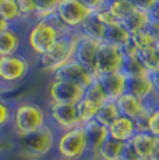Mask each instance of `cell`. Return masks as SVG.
I'll return each mask as SVG.
<instances>
[{
    "mask_svg": "<svg viewBox=\"0 0 159 160\" xmlns=\"http://www.w3.org/2000/svg\"><path fill=\"white\" fill-rule=\"evenodd\" d=\"M148 20L149 22H154L159 25V0H156L154 3V6L148 10Z\"/></svg>",
    "mask_w": 159,
    "mask_h": 160,
    "instance_id": "cell-40",
    "label": "cell"
},
{
    "mask_svg": "<svg viewBox=\"0 0 159 160\" xmlns=\"http://www.w3.org/2000/svg\"><path fill=\"white\" fill-rule=\"evenodd\" d=\"M126 92L142 102H151V100L159 99L155 93L154 85L151 82L149 75L144 77H134V78H127Z\"/></svg>",
    "mask_w": 159,
    "mask_h": 160,
    "instance_id": "cell-14",
    "label": "cell"
},
{
    "mask_svg": "<svg viewBox=\"0 0 159 160\" xmlns=\"http://www.w3.org/2000/svg\"><path fill=\"white\" fill-rule=\"evenodd\" d=\"M117 117H120V113L117 110L116 102L115 100H106L105 103L100 104L99 110H98V113L95 116V120L99 124L109 127Z\"/></svg>",
    "mask_w": 159,
    "mask_h": 160,
    "instance_id": "cell-27",
    "label": "cell"
},
{
    "mask_svg": "<svg viewBox=\"0 0 159 160\" xmlns=\"http://www.w3.org/2000/svg\"><path fill=\"white\" fill-rule=\"evenodd\" d=\"M54 160H63V159H59V158H56V159H54Z\"/></svg>",
    "mask_w": 159,
    "mask_h": 160,
    "instance_id": "cell-48",
    "label": "cell"
},
{
    "mask_svg": "<svg viewBox=\"0 0 159 160\" xmlns=\"http://www.w3.org/2000/svg\"><path fill=\"white\" fill-rule=\"evenodd\" d=\"M52 79H57V81H66L75 84L81 88H87L91 82L95 79L94 74L90 71L85 66L78 63L77 60H70L69 63L60 66L54 71H52Z\"/></svg>",
    "mask_w": 159,
    "mask_h": 160,
    "instance_id": "cell-10",
    "label": "cell"
},
{
    "mask_svg": "<svg viewBox=\"0 0 159 160\" xmlns=\"http://www.w3.org/2000/svg\"><path fill=\"white\" fill-rule=\"evenodd\" d=\"M31 71L28 58L21 53L0 57V85L7 91L20 84Z\"/></svg>",
    "mask_w": 159,
    "mask_h": 160,
    "instance_id": "cell-6",
    "label": "cell"
},
{
    "mask_svg": "<svg viewBox=\"0 0 159 160\" xmlns=\"http://www.w3.org/2000/svg\"><path fill=\"white\" fill-rule=\"evenodd\" d=\"M124 61L123 49L109 43H100L96 52L95 66H94V77L99 78L102 75L116 71H121Z\"/></svg>",
    "mask_w": 159,
    "mask_h": 160,
    "instance_id": "cell-7",
    "label": "cell"
},
{
    "mask_svg": "<svg viewBox=\"0 0 159 160\" xmlns=\"http://www.w3.org/2000/svg\"><path fill=\"white\" fill-rule=\"evenodd\" d=\"M108 131H109V138L126 143V142H130L131 138L136 135L137 125L133 118L120 116L109 125Z\"/></svg>",
    "mask_w": 159,
    "mask_h": 160,
    "instance_id": "cell-16",
    "label": "cell"
},
{
    "mask_svg": "<svg viewBox=\"0 0 159 160\" xmlns=\"http://www.w3.org/2000/svg\"><path fill=\"white\" fill-rule=\"evenodd\" d=\"M148 22H149L148 13H146V11H142V10H138V8H134L121 24L126 27L127 31L131 35L133 32L145 29L146 25H148Z\"/></svg>",
    "mask_w": 159,
    "mask_h": 160,
    "instance_id": "cell-25",
    "label": "cell"
},
{
    "mask_svg": "<svg viewBox=\"0 0 159 160\" xmlns=\"http://www.w3.org/2000/svg\"><path fill=\"white\" fill-rule=\"evenodd\" d=\"M84 98H87V99L92 100V102H95L98 104H102V103H105L106 100H109L105 89H103V87L100 85V82L98 78H95L87 88L84 89Z\"/></svg>",
    "mask_w": 159,
    "mask_h": 160,
    "instance_id": "cell-30",
    "label": "cell"
},
{
    "mask_svg": "<svg viewBox=\"0 0 159 160\" xmlns=\"http://www.w3.org/2000/svg\"><path fill=\"white\" fill-rule=\"evenodd\" d=\"M82 128H84L85 132V139H87V148H88L87 158H90L91 160H96L100 146L109 138L108 127L99 124L96 120H92V121L82 124Z\"/></svg>",
    "mask_w": 159,
    "mask_h": 160,
    "instance_id": "cell-12",
    "label": "cell"
},
{
    "mask_svg": "<svg viewBox=\"0 0 159 160\" xmlns=\"http://www.w3.org/2000/svg\"><path fill=\"white\" fill-rule=\"evenodd\" d=\"M151 160H159V139L156 141V145L154 148V152L151 155Z\"/></svg>",
    "mask_w": 159,
    "mask_h": 160,
    "instance_id": "cell-43",
    "label": "cell"
},
{
    "mask_svg": "<svg viewBox=\"0 0 159 160\" xmlns=\"http://www.w3.org/2000/svg\"><path fill=\"white\" fill-rule=\"evenodd\" d=\"M46 124H49L48 113L41 104L31 100H23L14 104L11 127L16 137L32 134L44 128Z\"/></svg>",
    "mask_w": 159,
    "mask_h": 160,
    "instance_id": "cell-2",
    "label": "cell"
},
{
    "mask_svg": "<svg viewBox=\"0 0 159 160\" xmlns=\"http://www.w3.org/2000/svg\"><path fill=\"white\" fill-rule=\"evenodd\" d=\"M0 17L7 21L10 25H17L23 22L17 0H0Z\"/></svg>",
    "mask_w": 159,
    "mask_h": 160,
    "instance_id": "cell-26",
    "label": "cell"
},
{
    "mask_svg": "<svg viewBox=\"0 0 159 160\" xmlns=\"http://www.w3.org/2000/svg\"><path fill=\"white\" fill-rule=\"evenodd\" d=\"M80 2L82 3V4H85L88 8H90L92 13H95V11L100 10V8L106 7V3H108V0H80Z\"/></svg>",
    "mask_w": 159,
    "mask_h": 160,
    "instance_id": "cell-38",
    "label": "cell"
},
{
    "mask_svg": "<svg viewBox=\"0 0 159 160\" xmlns=\"http://www.w3.org/2000/svg\"><path fill=\"white\" fill-rule=\"evenodd\" d=\"M155 50H156V53H158V56H159V41L155 43Z\"/></svg>",
    "mask_w": 159,
    "mask_h": 160,
    "instance_id": "cell-46",
    "label": "cell"
},
{
    "mask_svg": "<svg viewBox=\"0 0 159 160\" xmlns=\"http://www.w3.org/2000/svg\"><path fill=\"white\" fill-rule=\"evenodd\" d=\"M130 32L121 22H113L106 27V35L103 43H109L119 48H124L130 43Z\"/></svg>",
    "mask_w": 159,
    "mask_h": 160,
    "instance_id": "cell-21",
    "label": "cell"
},
{
    "mask_svg": "<svg viewBox=\"0 0 159 160\" xmlns=\"http://www.w3.org/2000/svg\"><path fill=\"white\" fill-rule=\"evenodd\" d=\"M56 137L57 131L50 124H46L44 128L32 134L17 137V145L21 153L29 159H44L52 150H54Z\"/></svg>",
    "mask_w": 159,
    "mask_h": 160,
    "instance_id": "cell-4",
    "label": "cell"
},
{
    "mask_svg": "<svg viewBox=\"0 0 159 160\" xmlns=\"http://www.w3.org/2000/svg\"><path fill=\"white\" fill-rule=\"evenodd\" d=\"M8 27H10V24H8L7 21H4L2 17H0V32H3L4 29H7Z\"/></svg>",
    "mask_w": 159,
    "mask_h": 160,
    "instance_id": "cell-44",
    "label": "cell"
},
{
    "mask_svg": "<svg viewBox=\"0 0 159 160\" xmlns=\"http://www.w3.org/2000/svg\"><path fill=\"white\" fill-rule=\"evenodd\" d=\"M121 49H123V53H124V61H123V67H121V72L127 78L149 75L145 71V68L142 67V64L140 63L138 57H137V50L133 48V45L128 43L127 46H124Z\"/></svg>",
    "mask_w": 159,
    "mask_h": 160,
    "instance_id": "cell-19",
    "label": "cell"
},
{
    "mask_svg": "<svg viewBox=\"0 0 159 160\" xmlns=\"http://www.w3.org/2000/svg\"><path fill=\"white\" fill-rule=\"evenodd\" d=\"M99 107H100V104H98V103L82 96L81 99L75 103V109H77V114H78L81 125L88 121L95 120V116H96L98 110H99Z\"/></svg>",
    "mask_w": 159,
    "mask_h": 160,
    "instance_id": "cell-24",
    "label": "cell"
},
{
    "mask_svg": "<svg viewBox=\"0 0 159 160\" xmlns=\"http://www.w3.org/2000/svg\"><path fill=\"white\" fill-rule=\"evenodd\" d=\"M91 14L92 11L80 0H62L54 13L60 24L70 31H78Z\"/></svg>",
    "mask_w": 159,
    "mask_h": 160,
    "instance_id": "cell-8",
    "label": "cell"
},
{
    "mask_svg": "<svg viewBox=\"0 0 159 160\" xmlns=\"http://www.w3.org/2000/svg\"><path fill=\"white\" fill-rule=\"evenodd\" d=\"M149 78H151V82H152V85H154L155 93H156V96L159 98V70L149 74Z\"/></svg>",
    "mask_w": 159,
    "mask_h": 160,
    "instance_id": "cell-42",
    "label": "cell"
},
{
    "mask_svg": "<svg viewBox=\"0 0 159 160\" xmlns=\"http://www.w3.org/2000/svg\"><path fill=\"white\" fill-rule=\"evenodd\" d=\"M94 15H95L98 20H99L100 22H102L103 25H106V27L110 25V24H113V22H117V21L113 18V15L108 11V8H106V7H103V8H100V10L95 11Z\"/></svg>",
    "mask_w": 159,
    "mask_h": 160,
    "instance_id": "cell-36",
    "label": "cell"
},
{
    "mask_svg": "<svg viewBox=\"0 0 159 160\" xmlns=\"http://www.w3.org/2000/svg\"><path fill=\"white\" fill-rule=\"evenodd\" d=\"M82 96H84V88L71 82L52 79L48 84L49 102L75 104Z\"/></svg>",
    "mask_w": 159,
    "mask_h": 160,
    "instance_id": "cell-11",
    "label": "cell"
},
{
    "mask_svg": "<svg viewBox=\"0 0 159 160\" xmlns=\"http://www.w3.org/2000/svg\"><path fill=\"white\" fill-rule=\"evenodd\" d=\"M18 8H20L21 18L23 22H28V21H35L36 15V2L35 0H17Z\"/></svg>",
    "mask_w": 159,
    "mask_h": 160,
    "instance_id": "cell-34",
    "label": "cell"
},
{
    "mask_svg": "<svg viewBox=\"0 0 159 160\" xmlns=\"http://www.w3.org/2000/svg\"><path fill=\"white\" fill-rule=\"evenodd\" d=\"M13 112L14 104H11L10 100L0 98V131L11 125L13 121Z\"/></svg>",
    "mask_w": 159,
    "mask_h": 160,
    "instance_id": "cell-33",
    "label": "cell"
},
{
    "mask_svg": "<svg viewBox=\"0 0 159 160\" xmlns=\"http://www.w3.org/2000/svg\"><path fill=\"white\" fill-rule=\"evenodd\" d=\"M67 28L60 24L56 15H49L45 18H39L29 24L27 31V46L29 48L31 53L36 57L42 56L46 50L50 49V46L60 38L63 32H66Z\"/></svg>",
    "mask_w": 159,
    "mask_h": 160,
    "instance_id": "cell-1",
    "label": "cell"
},
{
    "mask_svg": "<svg viewBox=\"0 0 159 160\" xmlns=\"http://www.w3.org/2000/svg\"><path fill=\"white\" fill-rule=\"evenodd\" d=\"M121 160H141V159L134 150V148L130 145V142H126L123 149V155H121Z\"/></svg>",
    "mask_w": 159,
    "mask_h": 160,
    "instance_id": "cell-39",
    "label": "cell"
},
{
    "mask_svg": "<svg viewBox=\"0 0 159 160\" xmlns=\"http://www.w3.org/2000/svg\"><path fill=\"white\" fill-rule=\"evenodd\" d=\"M4 92H7V91H6V89H4V88H3V87H2V85H0V98H2V96H3V95H4Z\"/></svg>",
    "mask_w": 159,
    "mask_h": 160,
    "instance_id": "cell-45",
    "label": "cell"
},
{
    "mask_svg": "<svg viewBox=\"0 0 159 160\" xmlns=\"http://www.w3.org/2000/svg\"><path fill=\"white\" fill-rule=\"evenodd\" d=\"M146 31H148V33L154 38L155 42L159 41V25L158 24H154V22H148V25H146Z\"/></svg>",
    "mask_w": 159,
    "mask_h": 160,
    "instance_id": "cell-41",
    "label": "cell"
},
{
    "mask_svg": "<svg viewBox=\"0 0 159 160\" xmlns=\"http://www.w3.org/2000/svg\"><path fill=\"white\" fill-rule=\"evenodd\" d=\"M146 131H148L151 135H154L156 139H159V104L154 106L151 114H149Z\"/></svg>",
    "mask_w": 159,
    "mask_h": 160,
    "instance_id": "cell-35",
    "label": "cell"
},
{
    "mask_svg": "<svg viewBox=\"0 0 159 160\" xmlns=\"http://www.w3.org/2000/svg\"><path fill=\"white\" fill-rule=\"evenodd\" d=\"M36 2V15L35 20L45 18L49 15H53L56 13L57 6L60 4L62 0H35Z\"/></svg>",
    "mask_w": 159,
    "mask_h": 160,
    "instance_id": "cell-32",
    "label": "cell"
},
{
    "mask_svg": "<svg viewBox=\"0 0 159 160\" xmlns=\"http://www.w3.org/2000/svg\"><path fill=\"white\" fill-rule=\"evenodd\" d=\"M54 152L63 160H82L87 158V139L82 125L57 132Z\"/></svg>",
    "mask_w": 159,
    "mask_h": 160,
    "instance_id": "cell-5",
    "label": "cell"
},
{
    "mask_svg": "<svg viewBox=\"0 0 159 160\" xmlns=\"http://www.w3.org/2000/svg\"><path fill=\"white\" fill-rule=\"evenodd\" d=\"M124 145H126L124 142L108 138L105 141V143L100 146L96 160H121Z\"/></svg>",
    "mask_w": 159,
    "mask_h": 160,
    "instance_id": "cell-23",
    "label": "cell"
},
{
    "mask_svg": "<svg viewBox=\"0 0 159 160\" xmlns=\"http://www.w3.org/2000/svg\"><path fill=\"white\" fill-rule=\"evenodd\" d=\"M3 149H4V143L2 142V139H0V153L3 152Z\"/></svg>",
    "mask_w": 159,
    "mask_h": 160,
    "instance_id": "cell-47",
    "label": "cell"
},
{
    "mask_svg": "<svg viewBox=\"0 0 159 160\" xmlns=\"http://www.w3.org/2000/svg\"><path fill=\"white\" fill-rule=\"evenodd\" d=\"M78 32L94 39V41L99 42V43H103L105 42V35H106V25H103L92 13L85 20V22L80 27Z\"/></svg>",
    "mask_w": 159,
    "mask_h": 160,
    "instance_id": "cell-22",
    "label": "cell"
},
{
    "mask_svg": "<svg viewBox=\"0 0 159 160\" xmlns=\"http://www.w3.org/2000/svg\"><path fill=\"white\" fill-rule=\"evenodd\" d=\"M98 79H99L100 85H102L103 89H105L109 100H116L123 93H126L127 77L121 71L106 74V75L99 77Z\"/></svg>",
    "mask_w": 159,
    "mask_h": 160,
    "instance_id": "cell-15",
    "label": "cell"
},
{
    "mask_svg": "<svg viewBox=\"0 0 159 160\" xmlns=\"http://www.w3.org/2000/svg\"><path fill=\"white\" fill-rule=\"evenodd\" d=\"M127 2L130 3L134 8H138V10H142V11L148 13V10L154 6V3L156 2V0H127Z\"/></svg>",
    "mask_w": 159,
    "mask_h": 160,
    "instance_id": "cell-37",
    "label": "cell"
},
{
    "mask_svg": "<svg viewBox=\"0 0 159 160\" xmlns=\"http://www.w3.org/2000/svg\"><path fill=\"white\" fill-rule=\"evenodd\" d=\"M148 160H151V159H148Z\"/></svg>",
    "mask_w": 159,
    "mask_h": 160,
    "instance_id": "cell-49",
    "label": "cell"
},
{
    "mask_svg": "<svg viewBox=\"0 0 159 160\" xmlns=\"http://www.w3.org/2000/svg\"><path fill=\"white\" fill-rule=\"evenodd\" d=\"M77 31L67 29L66 32H63L60 38L50 46V49L38 57V63L41 68L52 72L56 68H59L60 66L73 60L75 43H77Z\"/></svg>",
    "mask_w": 159,
    "mask_h": 160,
    "instance_id": "cell-3",
    "label": "cell"
},
{
    "mask_svg": "<svg viewBox=\"0 0 159 160\" xmlns=\"http://www.w3.org/2000/svg\"><path fill=\"white\" fill-rule=\"evenodd\" d=\"M46 113H48L49 124L57 132L71 130V128L81 125L78 114H77V109H75V104L48 102Z\"/></svg>",
    "mask_w": 159,
    "mask_h": 160,
    "instance_id": "cell-9",
    "label": "cell"
},
{
    "mask_svg": "<svg viewBox=\"0 0 159 160\" xmlns=\"http://www.w3.org/2000/svg\"><path fill=\"white\" fill-rule=\"evenodd\" d=\"M115 102L120 116L128 117V118H133V120H136L146 107V102L137 99L136 96L127 93V92L121 95L120 98H117Z\"/></svg>",
    "mask_w": 159,
    "mask_h": 160,
    "instance_id": "cell-18",
    "label": "cell"
},
{
    "mask_svg": "<svg viewBox=\"0 0 159 160\" xmlns=\"http://www.w3.org/2000/svg\"><path fill=\"white\" fill-rule=\"evenodd\" d=\"M137 57H138L140 63L142 64V67L145 68V71L148 74L155 72L159 70V56L154 48H146L137 50Z\"/></svg>",
    "mask_w": 159,
    "mask_h": 160,
    "instance_id": "cell-28",
    "label": "cell"
},
{
    "mask_svg": "<svg viewBox=\"0 0 159 160\" xmlns=\"http://www.w3.org/2000/svg\"><path fill=\"white\" fill-rule=\"evenodd\" d=\"M106 8L117 22H123L127 18V15L134 10V7L127 0H108Z\"/></svg>",
    "mask_w": 159,
    "mask_h": 160,
    "instance_id": "cell-29",
    "label": "cell"
},
{
    "mask_svg": "<svg viewBox=\"0 0 159 160\" xmlns=\"http://www.w3.org/2000/svg\"><path fill=\"white\" fill-rule=\"evenodd\" d=\"M99 45H100L99 42L94 41V39L88 38V36L78 32L77 43H75V50H74V60H77L78 63L85 66L92 74H94L95 57H96L98 49H99Z\"/></svg>",
    "mask_w": 159,
    "mask_h": 160,
    "instance_id": "cell-13",
    "label": "cell"
},
{
    "mask_svg": "<svg viewBox=\"0 0 159 160\" xmlns=\"http://www.w3.org/2000/svg\"><path fill=\"white\" fill-rule=\"evenodd\" d=\"M23 42V36L17 25H10L7 29L0 32V57L20 53Z\"/></svg>",
    "mask_w": 159,
    "mask_h": 160,
    "instance_id": "cell-17",
    "label": "cell"
},
{
    "mask_svg": "<svg viewBox=\"0 0 159 160\" xmlns=\"http://www.w3.org/2000/svg\"><path fill=\"white\" fill-rule=\"evenodd\" d=\"M156 138L151 135L148 131H137L136 135L131 138L130 145L134 148L137 155L141 160L151 159V155L154 152V148L156 145Z\"/></svg>",
    "mask_w": 159,
    "mask_h": 160,
    "instance_id": "cell-20",
    "label": "cell"
},
{
    "mask_svg": "<svg viewBox=\"0 0 159 160\" xmlns=\"http://www.w3.org/2000/svg\"><path fill=\"white\" fill-rule=\"evenodd\" d=\"M130 43L133 45V48L136 50H141V49H146V48H154L156 42L148 33V31L141 29V31H137V32L131 33Z\"/></svg>",
    "mask_w": 159,
    "mask_h": 160,
    "instance_id": "cell-31",
    "label": "cell"
}]
</instances>
